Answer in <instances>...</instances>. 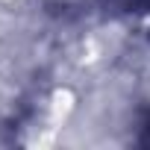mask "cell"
<instances>
[{
	"mask_svg": "<svg viewBox=\"0 0 150 150\" xmlns=\"http://www.w3.org/2000/svg\"><path fill=\"white\" fill-rule=\"evenodd\" d=\"M141 132H144V141L150 144V112L144 115V124H141Z\"/></svg>",
	"mask_w": 150,
	"mask_h": 150,
	"instance_id": "1",
	"label": "cell"
}]
</instances>
